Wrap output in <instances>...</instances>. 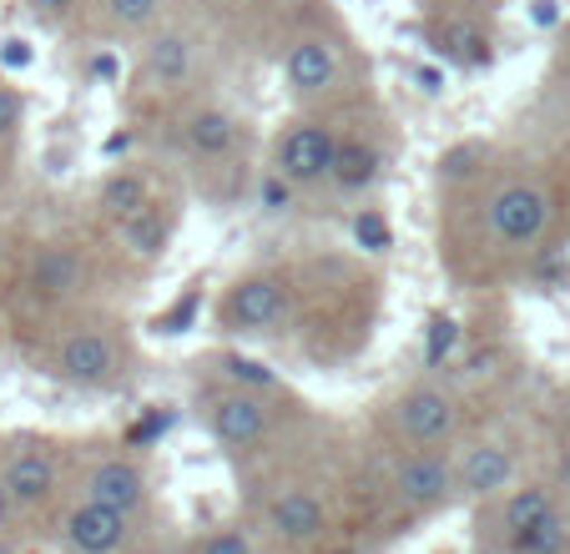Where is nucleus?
Listing matches in <instances>:
<instances>
[{
	"label": "nucleus",
	"mask_w": 570,
	"mask_h": 554,
	"mask_svg": "<svg viewBox=\"0 0 570 554\" xmlns=\"http://www.w3.org/2000/svg\"><path fill=\"white\" fill-rule=\"evenodd\" d=\"M338 147H344V131L323 117H293L283 121V131L273 137V171L283 181H293L298 192L334 181L338 167Z\"/></svg>",
	"instance_id": "f257e3e1"
},
{
	"label": "nucleus",
	"mask_w": 570,
	"mask_h": 554,
	"mask_svg": "<svg viewBox=\"0 0 570 554\" xmlns=\"http://www.w3.org/2000/svg\"><path fill=\"white\" fill-rule=\"evenodd\" d=\"M323 524H328V510H323V499L313 489H283V494H273L268 530L278 534V540L308 544V540H318V534H323Z\"/></svg>",
	"instance_id": "2eb2a0df"
},
{
	"label": "nucleus",
	"mask_w": 570,
	"mask_h": 554,
	"mask_svg": "<svg viewBox=\"0 0 570 554\" xmlns=\"http://www.w3.org/2000/svg\"><path fill=\"white\" fill-rule=\"evenodd\" d=\"M26 11H31L41 26H66L76 11H81V0H26Z\"/></svg>",
	"instance_id": "c756f323"
},
{
	"label": "nucleus",
	"mask_w": 570,
	"mask_h": 554,
	"mask_svg": "<svg viewBox=\"0 0 570 554\" xmlns=\"http://www.w3.org/2000/svg\"><path fill=\"white\" fill-rule=\"evenodd\" d=\"M237 127H243V121H237L227 107H217V101H203V107H193L183 117V147H187V157L223 161L227 151L237 147Z\"/></svg>",
	"instance_id": "ddd939ff"
},
{
	"label": "nucleus",
	"mask_w": 570,
	"mask_h": 554,
	"mask_svg": "<svg viewBox=\"0 0 570 554\" xmlns=\"http://www.w3.org/2000/svg\"><path fill=\"white\" fill-rule=\"evenodd\" d=\"M167 424H173V418H167V414H147V418H141L137 428H131L127 438H131V444H147L151 434H167Z\"/></svg>",
	"instance_id": "473e14b6"
},
{
	"label": "nucleus",
	"mask_w": 570,
	"mask_h": 554,
	"mask_svg": "<svg viewBox=\"0 0 570 554\" xmlns=\"http://www.w3.org/2000/svg\"><path fill=\"white\" fill-rule=\"evenodd\" d=\"M546 514H556V489H550V484H520V489H510L505 510H500V524H505V534L515 540V534L535 530Z\"/></svg>",
	"instance_id": "aec40b11"
},
{
	"label": "nucleus",
	"mask_w": 570,
	"mask_h": 554,
	"mask_svg": "<svg viewBox=\"0 0 570 554\" xmlns=\"http://www.w3.org/2000/svg\"><path fill=\"white\" fill-rule=\"evenodd\" d=\"M81 277H87V263H81V253H76L71 243H46L31 263V288H36V298H46V303L71 298V293L81 288Z\"/></svg>",
	"instance_id": "dca6fc26"
},
{
	"label": "nucleus",
	"mask_w": 570,
	"mask_h": 554,
	"mask_svg": "<svg viewBox=\"0 0 570 554\" xmlns=\"http://www.w3.org/2000/svg\"><path fill=\"white\" fill-rule=\"evenodd\" d=\"M31 61H36L31 41H21V36H6V41H0V66H6V71H26Z\"/></svg>",
	"instance_id": "2f4dec72"
},
{
	"label": "nucleus",
	"mask_w": 570,
	"mask_h": 554,
	"mask_svg": "<svg viewBox=\"0 0 570 554\" xmlns=\"http://www.w3.org/2000/svg\"><path fill=\"white\" fill-rule=\"evenodd\" d=\"M389 424H394V434L404 438V444L440 448V444H450L454 428H460V404H454V394L440 384H414L394 398Z\"/></svg>",
	"instance_id": "423d86ee"
},
{
	"label": "nucleus",
	"mask_w": 570,
	"mask_h": 554,
	"mask_svg": "<svg viewBox=\"0 0 570 554\" xmlns=\"http://www.w3.org/2000/svg\"><path fill=\"white\" fill-rule=\"evenodd\" d=\"M556 489H566V494H570V444L556 454Z\"/></svg>",
	"instance_id": "f704fd0d"
},
{
	"label": "nucleus",
	"mask_w": 570,
	"mask_h": 554,
	"mask_svg": "<svg viewBox=\"0 0 570 554\" xmlns=\"http://www.w3.org/2000/svg\"><path fill=\"white\" fill-rule=\"evenodd\" d=\"M344 554H354V550H344Z\"/></svg>",
	"instance_id": "ea45409f"
},
{
	"label": "nucleus",
	"mask_w": 570,
	"mask_h": 554,
	"mask_svg": "<svg viewBox=\"0 0 570 554\" xmlns=\"http://www.w3.org/2000/svg\"><path fill=\"white\" fill-rule=\"evenodd\" d=\"M354 237L368 247V253H389V247H394V233H389V222L374 212V207H364V212L354 217Z\"/></svg>",
	"instance_id": "cd10ccee"
},
{
	"label": "nucleus",
	"mask_w": 570,
	"mask_h": 554,
	"mask_svg": "<svg viewBox=\"0 0 570 554\" xmlns=\"http://www.w3.org/2000/svg\"><path fill=\"white\" fill-rule=\"evenodd\" d=\"M61 540L71 554H117L121 544L131 540V514L81 499V504H71V514H66Z\"/></svg>",
	"instance_id": "9b49d317"
},
{
	"label": "nucleus",
	"mask_w": 570,
	"mask_h": 554,
	"mask_svg": "<svg viewBox=\"0 0 570 554\" xmlns=\"http://www.w3.org/2000/svg\"><path fill=\"white\" fill-rule=\"evenodd\" d=\"M298 192L293 181H283L278 171H268V181H263V192H258V202H263V212H283L288 207V197Z\"/></svg>",
	"instance_id": "7c9ffc66"
},
{
	"label": "nucleus",
	"mask_w": 570,
	"mask_h": 554,
	"mask_svg": "<svg viewBox=\"0 0 570 554\" xmlns=\"http://www.w3.org/2000/svg\"><path fill=\"white\" fill-rule=\"evenodd\" d=\"M203 408V424L207 434L217 438L223 448L243 454V448H258L263 438L273 434V414H268V398L253 394V388H237V384H217L197 398Z\"/></svg>",
	"instance_id": "7ed1b4c3"
},
{
	"label": "nucleus",
	"mask_w": 570,
	"mask_h": 554,
	"mask_svg": "<svg viewBox=\"0 0 570 554\" xmlns=\"http://www.w3.org/2000/svg\"><path fill=\"white\" fill-rule=\"evenodd\" d=\"M197 76V41L177 26H161L147 36L137 56V86L141 91H183Z\"/></svg>",
	"instance_id": "6e6552de"
},
{
	"label": "nucleus",
	"mask_w": 570,
	"mask_h": 554,
	"mask_svg": "<svg viewBox=\"0 0 570 554\" xmlns=\"http://www.w3.org/2000/svg\"><path fill=\"white\" fill-rule=\"evenodd\" d=\"M0 479H6V489H11V499L21 504V510H31V504L51 499L61 469H56V454L46 444H26V448H16V454L6 458Z\"/></svg>",
	"instance_id": "f8f14e48"
},
{
	"label": "nucleus",
	"mask_w": 570,
	"mask_h": 554,
	"mask_svg": "<svg viewBox=\"0 0 570 554\" xmlns=\"http://www.w3.org/2000/svg\"><path fill=\"white\" fill-rule=\"evenodd\" d=\"M97 6H101V26L111 36H151L167 0H97Z\"/></svg>",
	"instance_id": "4be33fe9"
},
{
	"label": "nucleus",
	"mask_w": 570,
	"mask_h": 554,
	"mask_svg": "<svg viewBox=\"0 0 570 554\" xmlns=\"http://www.w3.org/2000/svg\"><path fill=\"white\" fill-rule=\"evenodd\" d=\"M21 510V504L11 499V489H6V479H0V530H6V524H11V514Z\"/></svg>",
	"instance_id": "c9c22d12"
},
{
	"label": "nucleus",
	"mask_w": 570,
	"mask_h": 554,
	"mask_svg": "<svg viewBox=\"0 0 570 554\" xmlns=\"http://www.w3.org/2000/svg\"><path fill=\"white\" fill-rule=\"evenodd\" d=\"M434 51L450 56V61H460V66H490V61H495L490 36H484L480 26H464V21L434 26Z\"/></svg>",
	"instance_id": "412c9836"
},
{
	"label": "nucleus",
	"mask_w": 570,
	"mask_h": 554,
	"mask_svg": "<svg viewBox=\"0 0 570 554\" xmlns=\"http://www.w3.org/2000/svg\"><path fill=\"white\" fill-rule=\"evenodd\" d=\"M81 499L91 504H107V510L121 514H137L147 504V469H141L131 454H107L97 458L81 479Z\"/></svg>",
	"instance_id": "9d476101"
},
{
	"label": "nucleus",
	"mask_w": 570,
	"mask_h": 554,
	"mask_svg": "<svg viewBox=\"0 0 570 554\" xmlns=\"http://www.w3.org/2000/svg\"><path fill=\"white\" fill-rule=\"evenodd\" d=\"M197 303H203V288H187L183 298L173 303V308L151 318V333H161V338H177V333H187V328H193V318H197Z\"/></svg>",
	"instance_id": "a878e982"
},
{
	"label": "nucleus",
	"mask_w": 570,
	"mask_h": 554,
	"mask_svg": "<svg viewBox=\"0 0 570 554\" xmlns=\"http://www.w3.org/2000/svg\"><path fill=\"white\" fill-rule=\"evenodd\" d=\"M384 177V151L374 147V141H354L344 137V147H338V167H334V181L328 187H338V192H368L374 181Z\"/></svg>",
	"instance_id": "a211bd4d"
},
{
	"label": "nucleus",
	"mask_w": 570,
	"mask_h": 554,
	"mask_svg": "<svg viewBox=\"0 0 570 554\" xmlns=\"http://www.w3.org/2000/svg\"><path fill=\"white\" fill-rule=\"evenodd\" d=\"M217 374H223V384H237V388H253V394H278V374H268L258 358H248V353H217Z\"/></svg>",
	"instance_id": "5701e85b"
},
{
	"label": "nucleus",
	"mask_w": 570,
	"mask_h": 554,
	"mask_svg": "<svg viewBox=\"0 0 570 554\" xmlns=\"http://www.w3.org/2000/svg\"><path fill=\"white\" fill-rule=\"evenodd\" d=\"M434 11H460V6H470V0H430Z\"/></svg>",
	"instance_id": "4c0bfd02"
},
{
	"label": "nucleus",
	"mask_w": 570,
	"mask_h": 554,
	"mask_svg": "<svg viewBox=\"0 0 570 554\" xmlns=\"http://www.w3.org/2000/svg\"><path fill=\"white\" fill-rule=\"evenodd\" d=\"M394 499L410 504V510H434V504H444L454 489H460V479H454V464L440 454V448H414V454H404L394 464Z\"/></svg>",
	"instance_id": "1a4fd4ad"
},
{
	"label": "nucleus",
	"mask_w": 570,
	"mask_h": 554,
	"mask_svg": "<svg viewBox=\"0 0 570 554\" xmlns=\"http://www.w3.org/2000/svg\"><path fill=\"white\" fill-rule=\"evenodd\" d=\"M56 378L71 388H111L121 378V348L111 328L81 323L56 343Z\"/></svg>",
	"instance_id": "0eeeda50"
},
{
	"label": "nucleus",
	"mask_w": 570,
	"mask_h": 554,
	"mask_svg": "<svg viewBox=\"0 0 570 554\" xmlns=\"http://www.w3.org/2000/svg\"><path fill=\"white\" fill-rule=\"evenodd\" d=\"M484 227L505 247H535L550 227V192L540 181H505L484 202Z\"/></svg>",
	"instance_id": "39448f33"
},
{
	"label": "nucleus",
	"mask_w": 570,
	"mask_h": 554,
	"mask_svg": "<svg viewBox=\"0 0 570 554\" xmlns=\"http://www.w3.org/2000/svg\"><path fill=\"white\" fill-rule=\"evenodd\" d=\"M535 21H540V26L556 21V0H535Z\"/></svg>",
	"instance_id": "e433bc0d"
},
{
	"label": "nucleus",
	"mask_w": 570,
	"mask_h": 554,
	"mask_svg": "<svg viewBox=\"0 0 570 554\" xmlns=\"http://www.w3.org/2000/svg\"><path fill=\"white\" fill-rule=\"evenodd\" d=\"M560 544H566V514L556 510V514H546L535 530L515 534V540H510V550H515V554H556Z\"/></svg>",
	"instance_id": "b1692460"
},
{
	"label": "nucleus",
	"mask_w": 570,
	"mask_h": 554,
	"mask_svg": "<svg viewBox=\"0 0 570 554\" xmlns=\"http://www.w3.org/2000/svg\"><path fill=\"white\" fill-rule=\"evenodd\" d=\"M414 81H420L424 97H440V91H444V71H434V66H420V71H414Z\"/></svg>",
	"instance_id": "72a5a7b5"
},
{
	"label": "nucleus",
	"mask_w": 570,
	"mask_h": 554,
	"mask_svg": "<svg viewBox=\"0 0 570 554\" xmlns=\"http://www.w3.org/2000/svg\"><path fill=\"white\" fill-rule=\"evenodd\" d=\"M454 348H460V323L434 313L430 328H424V368H440L444 358H454Z\"/></svg>",
	"instance_id": "393cba45"
},
{
	"label": "nucleus",
	"mask_w": 570,
	"mask_h": 554,
	"mask_svg": "<svg viewBox=\"0 0 570 554\" xmlns=\"http://www.w3.org/2000/svg\"><path fill=\"white\" fill-rule=\"evenodd\" d=\"M197 554H253V540L243 530H213L197 544Z\"/></svg>",
	"instance_id": "c85d7f7f"
},
{
	"label": "nucleus",
	"mask_w": 570,
	"mask_h": 554,
	"mask_svg": "<svg viewBox=\"0 0 570 554\" xmlns=\"http://www.w3.org/2000/svg\"><path fill=\"white\" fill-rule=\"evenodd\" d=\"M288 318V277L283 273H243L233 288L217 303V323L227 333H243V338H263L278 323Z\"/></svg>",
	"instance_id": "20e7f679"
},
{
	"label": "nucleus",
	"mask_w": 570,
	"mask_h": 554,
	"mask_svg": "<svg viewBox=\"0 0 570 554\" xmlns=\"http://www.w3.org/2000/svg\"><path fill=\"white\" fill-rule=\"evenodd\" d=\"M278 71H283V91L298 107H313V101L334 97L338 81H344V46L323 31H298L288 41V51H283Z\"/></svg>",
	"instance_id": "f03ea898"
},
{
	"label": "nucleus",
	"mask_w": 570,
	"mask_h": 554,
	"mask_svg": "<svg viewBox=\"0 0 570 554\" xmlns=\"http://www.w3.org/2000/svg\"><path fill=\"white\" fill-rule=\"evenodd\" d=\"M0 554H16V550H11V544H6V540H0Z\"/></svg>",
	"instance_id": "58836bf2"
},
{
	"label": "nucleus",
	"mask_w": 570,
	"mask_h": 554,
	"mask_svg": "<svg viewBox=\"0 0 570 554\" xmlns=\"http://www.w3.org/2000/svg\"><path fill=\"white\" fill-rule=\"evenodd\" d=\"M454 479H460V494L490 499V494H500L515 479V454H510L505 444H474V448H464V458L454 464Z\"/></svg>",
	"instance_id": "4468645a"
},
{
	"label": "nucleus",
	"mask_w": 570,
	"mask_h": 554,
	"mask_svg": "<svg viewBox=\"0 0 570 554\" xmlns=\"http://www.w3.org/2000/svg\"><path fill=\"white\" fill-rule=\"evenodd\" d=\"M151 202V177L147 171H137V167H117V171H107L101 177V212L117 222V217H127V212H141V207Z\"/></svg>",
	"instance_id": "6ab92c4d"
},
{
	"label": "nucleus",
	"mask_w": 570,
	"mask_h": 554,
	"mask_svg": "<svg viewBox=\"0 0 570 554\" xmlns=\"http://www.w3.org/2000/svg\"><path fill=\"white\" fill-rule=\"evenodd\" d=\"M26 127V97L11 81H0V141H16Z\"/></svg>",
	"instance_id": "bb28decb"
},
{
	"label": "nucleus",
	"mask_w": 570,
	"mask_h": 554,
	"mask_svg": "<svg viewBox=\"0 0 570 554\" xmlns=\"http://www.w3.org/2000/svg\"><path fill=\"white\" fill-rule=\"evenodd\" d=\"M173 212H161V202L151 197L141 212H127L117 217V243L121 253H131L137 263H157L161 253H167V243H173Z\"/></svg>",
	"instance_id": "f3484780"
}]
</instances>
